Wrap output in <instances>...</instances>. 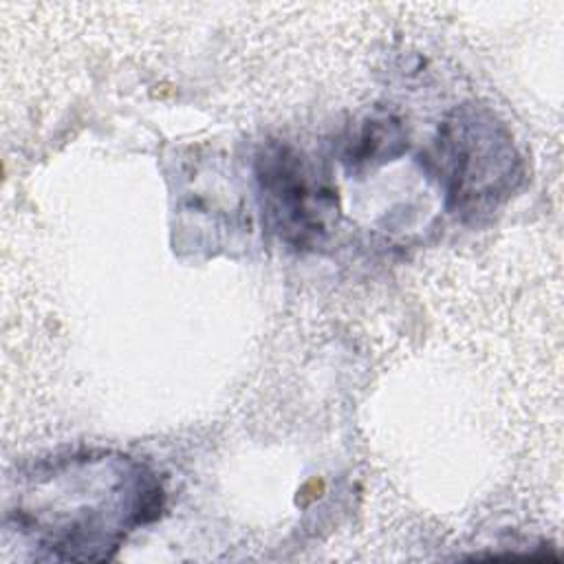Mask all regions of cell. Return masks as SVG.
<instances>
[{
	"instance_id": "6da1fadb",
	"label": "cell",
	"mask_w": 564,
	"mask_h": 564,
	"mask_svg": "<svg viewBox=\"0 0 564 564\" xmlns=\"http://www.w3.org/2000/svg\"><path fill=\"white\" fill-rule=\"evenodd\" d=\"M165 494L141 460L86 449L33 463L18 476L7 520L48 557L106 562L126 538L156 520Z\"/></svg>"
},
{
	"instance_id": "7a4b0ae2",
	"label": "cell",
	"mask_w": 564,
	"mask_h": 564,
	"mask_svg": "<svg viewBox=\"0 0 564 564\" xmlns=\"http://www.w3.org/2000/svg\"><path fill=\"white\" fill-rule=\"evenodd\" d=\"M423 167L438 183L445 207L465 220L502 207L527 178L509 126L476 101L460 104L443 117L423 154Z\"/></svg>"
},
{
	"instance_id": "3957f363",
	"label": "cell",
	"mask_w": 564,
	"mask_h": 564,
	"mask_svg": "<svg viewBox=\"0 0 564 564\" xmlns=\"http://www.w3.org/2000/svg\"><path fill=\"white\" fill-rule=\"evenodd\" d=\"M267 229L289 249L317 251L339 225V198L328 172L289 141H267L253 161Z\"/></svg>"
},
{
	"instance_id": "277c9868",
	"label": "cell",
	"mask_w": 564,
	"mask_h": 564,
	"mask_svg": "<svg viewBox=\"0 0 564 564\" xmlns=\"http://www.w3.org/2000/svg\"><path fill=\"white\" fill-rule=\"evenodd\" d=\"M408 148L410 134L401 117L390 110H375L348 128L341 139L339 161L348 172H366L399 159Z\"/></svg>"
}]
</instances>
